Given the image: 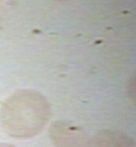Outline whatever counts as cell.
<instances>
[{"label": "cell", "mask_w": 136, "mask_h": 147, "mask_svg": "<svg viewBox=\"0 0 136 147\" xmlns=\"http://www.w3.org/2000/svg\"><path fill=\"white\" fill-rule=\"evenodd\" d=\"M49 114L45 97L38 91L25 89L13 94L2 105L0 123L10 137L26 139L43 130Z\"/></svg>", "instance_id": "6da1fadb"}, {"label": "cell", "mask_w": 136, "mask_h": 147, "mask_svg": "<svg viewBox=\"0 0 136 147\" xmlns=\"http://www.w3.org/2000/svg\"><path fill=\"white\" fill-rule=\"evenodd\" d=\"M48 136L55 147H90V137L71 121L54 122L49 127Z\"/></svg>", "instance_id": "7a4b0ae2"}, {"label": "cell", "mask_w": 136, "mask_h": 147, "mask_svg": "<svg viewBox=\"0 0 136 147\" xmlns=\"http://www.w3.org/2000/svg\"><path fill=\"white\" fill-rule=\"evenodd\" d=\"M90 147H135L133 140L117 130H102L91 138Z\"/></svg>", "instance_id": "3957f363"}, {"label": "cell", "mask_w": 136, "mask_h": 147, "mask_svg": "<svg viewBox=\"0 0 136 147\" xmlns=\"http://www.w3.org/2000/svg\"><path fill=\"white\" fill-rule=\"evenodd\" d=\"M0 147H15L13 145L7 144V143H0Z\"/></svg>", "instance_id": "277c9868"}]
</instances>
